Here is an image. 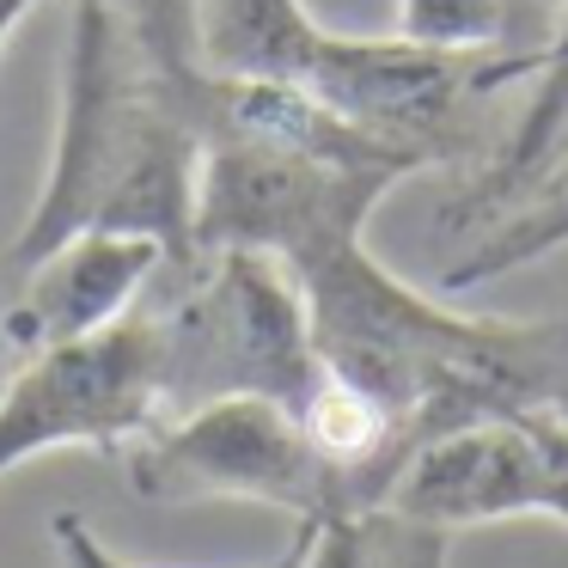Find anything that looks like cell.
Instances as JSON below:
<instances>
[{
	"mask_svg": "<svg viewBox=\"0 0 568 568\" xmlns=\"http://www.w3.org/2000/svg\"><path fill=\"white\" fill-rule=\"evenodd\" d=\"M318 373L379 409L404 458L489 416L544 409L568 385V318H483L409 287L367 239L294 263Z\"/></svg>",
	"mask_w": 568,
	"mask_h": 568,
	"instance_id": "obj_1",
	"label": "cell"
},
{
	"mask_svg": "<svg viewBox=\"0 0 568 568\" xmlns=\"http://www.w3.org/2000/svg\"><path fill=\"white\" fill-rule=\"evenodd\" d=\"M196 80L202 62L165 55L111 0H74L50 178L0 251V275L87 233L153 239L184 257L202 178Z\"/></svg>",
	"mask_w": 568,
	"mask_h": 568,
	"instance_id": "obj_2",
	"label": "cell"
},
{
	"mask_svg": "<svg viewBox=\"0 0 568 568\" xmlns=\"http://www.w3.org/2000/svg\"><path fill=\"white\" fill-rule=\"evenodd\" d=\"M202 178H196V251H257L282 270L367 239V221L416 165L355 135L318 99L275 80H196Z\"/></svg>",
	"mask_w": 568,
	"mask_h": 568,
	"instance_id": "obj_3",
	"label": "cell"
},
{
	"mask_svg": "<svg viewBox=\"0 0 568 568\" xmlns=\"http://www.w3.org/2000/svg\"><path fill=\"white\" fill-rule=\"evenodd\" d=\"M141 312L160 348L165 422L214 397H275L300 416L318 385L306 300L275 257L190 245L160 263Z\"/></svg>",
	"mask_w": 568,
	"mask_h": 568,
	"instance_id": "obj_4",
	"label": "cell"
},
{
	"mask_svg": "<svg viewBox=\"0 0 568 568\" xmlns=\"http://www.w3.org/2000/svg\"><path fill=\"white\" fill-rule=\"evenodd\" d=\"M123 477L141 501H257L294 519L355 514L348 483L318 453L306 422L275 397H214L160 422L123 453Z\"/></svg>",
	"mask_w": 568,
	"mask_h": 568,
	"instance_id": "obj_5",
	"label": "cell"
},
{
	"mask_svg": "<svg viewBox=\"0 0 568 568\" xmlns=\"http://www.w3.org/2000/svg\"><path fill=\"white\" fill-rule=\"evenodd\" d=\"M165 422L160 348L148 312H123L111 331L38 355L0 379V477L43 453H116Z\"/></svg>",
	"mask_w": 568,
	"mask_h": 568,
	"instance_id": "obj_6",
	"label": "cell"
},
{
	"mask_svg": "<svg viewBox=\"0 0 568 568\" xmlns=\"http://www.w3.org/2000/svg\"><path fill=\"white\" fill-rule=\"evenodd\" d=\"M385 507L434 531L495 526V519L568 526V428L550 409L453 428L397 470Z\"/></svg>",
	"mask_w": 568,
	"mask_h": 568,
	"instance_id": "obj_7",
	"label": "cell"
},
{
	"mask_svg": "<svg viewBox=\"0 0 568 568\" xmlns=\"http://www.w3.org/2000/svg\"><path fill=\"white\" fill-rule=\"evenodd\" d=\"M160 263L165 251L153 239L87 233L26 270L0 275V379H13L50 348L111 331L123 312H135Z\"/></svg>",
	"mask_w": 568,
	"mask_h": 568,
	"instance_id": "obj_8",
	"label": "cell"
},
{
	"mask_svg": "<svg viewBox=\"0 0 568 568\" xmlns=\"http://www.w3.org/2000/svg\"><path fill=\"white\" fill-rule=\"evenodd\" d=\"M526 74H538V92H531L519 129L507 135V148L489 153V165L465 184V196H458V209H453V226H470V221L489 226L495 214L514 209V202L538 184L544 165H550L556 141H562V129H568V0H556L550 43L531 55Z\"/></svg>",
	"mask_w": 568,
	"mask_h": 568,
	"instance_id": "obj_9",
	"label": "cell"
},
{
	"mask_svg": "<svg viewBox=\"0 0 568 568\" xmlns=\"http://www.w3.org/2000/svg\"><path fill=\"white\" fill-rule=\"evenodd\" d=\"M562 245H568V135L556 148V160L538 172V184L514 209L495 214L489 226H477V239H465V251L440 275V294H470V287L526 270V263L550 257Z\"/></svg>",
	"mask_w": 568,
	"mask_h": 568,
	"instance_id": "obj_10",
	"label": "cell"
},
{
	"mask_svg": "<svg viewBox=\"0 0 568 568\" xmlns=\"http://www.w3.org/2000/svg\"><path fill=\"white\" fill-rule=\"evenodd\" d=\"M446 550L453 531L416 526L392 507H367V514L318 519L306 568H446Z\"/></svg>",
	"mask_w": 568,
	"mask_h": 568,
	"instance_id": "obj_11",
	"label": "cell"
},
{
	"mask_svg": "<svg viewBox=\"0 0 568 568\" xmlns=\"http://www.w3.org/2000/svg\"><path fill=\"white\" fill-rule=\"evenodd\" d=\"M519 0H397V31L392 38L422 43L446 55H489L507 43Z\"/></svg>",
	"mask_w": 568,
	"mask_h": 568,
	"instance_id": "obj_12",
	"label": "cell"
},
{
	"mask_svg": "<svg viewBox=\"0 0 568 568\" xmlns=\"http://www.w3.org/2000/svg\"><path fill=\"white\" fill-rule=\"evenodd\" d=\"M312 531H318V519H300L294 538H287V550L275 556L270 568H306ZM50 544H55V562H62V568H135V562H123V556H116L80 514H55V519H50Z\"/></svg>",
	"mask_w": 568,
	"mask_h": 568,
	"instance_id": "obj_13",
	"label": "cell"
},
{
	"mask_svg": "<svg viewBox=\"0 0 568 568\" xmlns=\"http://www.w3.org/2000/svg\"><path fill=\"white\" fill-rule=\"evenodd\" d=\"M111 7L135 19V31L148 43H160L165 55H190V62H202V55H196V19H190V0H111Z\"/></svg>",
	"mask_w": 568,
	"mask_h": 568,
	"instance_id": "obj_14",
	"label": "cell"
},
{
	"mask_svg": "<svg viewBox=\"0 0 568 568\" xmlns=\"http://www.w3.org/2000/svg\"><path fill=\"white\" fill-rule=\"evenodd\" d=\"M31 7H38V0H0V50L13 43V31L26 26V13H31Z\"/></svg>",
	"mask_w": 568,
	"mask_h": 568,
	"instance_id": "obj_15",
	"label": "cell"
},
{
	"mask_svg": "<svg viewBox=\"0 0 568 568\" xmlns=\"http://www.w3.org/2000/svg\"><path fill=\"white\" fill-rule=\"evenodd\" d=\"M544 409H550V416H556V422H562V428H568V385H562V392H556V397H550V404H544Z\"/></svg>",
	"mask_w": 568,
	"mask_h": 568,
	"instance_id": "obj_16",
	"label": "cell"
},
{
	"mask_svg": "<svg viewBox=\"0 0 568 568\" xmlns=\"http://www.w3.org/2000/svg\"><path fill=\"white\" fill-rule=\"evenodd\" d=\"M531 7H556V0H531Z\"/></svg>",
	"mask_w": 568,
	"mask_h": 568,
	"instance_id": "obj_17",
	"label": "cell"
}]
</instances>
